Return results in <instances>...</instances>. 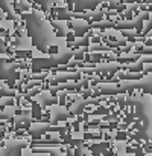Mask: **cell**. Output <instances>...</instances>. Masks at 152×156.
<instances>
[{
	"label": "cell",
	"instance_id": "obj_1",
	"mask_svg": "<svg viewBox=\"0 0 152 156\" xmlns=\"http://www.w3.org/2000/svg\"><path fill=\"white\" fill-rule=\"evenodd\" d=\"M70 2L79 5L81 8H93V6H96L100 2V0H70Z\"/></svg>",
	"mask_w": 152,
	"mask_h": 156
},
{
	"label": "cell",
	"instance_id": "obj_2",
	"mask_svg": "<svg viewBox=\"0 0 152 156\" xmlns=\"http://www.w3.org/2000/svg\"><path fill=\"white\" fill-rule=\"evenodd\" d=\"M71 25H73L76 34H79V35H81L82 32H85L88 28H91V25H87L85 21H71Z\"/></svg>",
	"mask_w": 152,
	"mask_h": 156
},
{
	"label": "cell",
	"instance_id": "obj_3",
	"mask_svg": "<svg viewBox=\"0 0 152 156\" xmlns=\"http://www.w3.org/2000/svg\"><path fill=\"white\" fill-rule=\"evenodd\" d=\"M79 77V72H73V74H59L53 78V81H61V80H74Z\"/></svg>",
	"mask_w": 152,
	"mask_h": 156
},
{
	"label": "cell",
	"instance_id": "obj_4",
	"mask_svg": "<svg viewBox=\"0 0 152 156\" xmlns=\"http://www.w3.org/2000/svg\"><path fill=\"white\" fill-rule=\"evenodd\" d=\"M55 2H56V0H40V3H43L46 9H49V8H50V5L55 3Z\"/></svg>",
	"mask_w": 152,
	"mask_h": 156
},
{
	"label": "cell",
	"instance_id": "obj_5",
	"mask_svg": "<svg viewBox=\"0 0 152 156\" xmlns=\"http://www.w3.org/2000/svg\"><path fill=\"white\" fill-rule=\"evenodd\" d=\"M138 61H140V63H150V61H152V55H147V57H138Z\"/></svg>",
	"mask_w": 152,
	"mask_h": 156
},
{
	"label": "cell",
	"instance_id": "obj_6",
	"mask_svg": "<svg viewBox=\"0 0 152 156\" xmlns=\"http://www.w3.org/2000/svg\"><path fill=\"white\" fill-rule=\"evenodd\" d=\"M147 38H150V40H152V32H150V34H149V37H147Z\"/></svg>",
	"mask_w": 152,
	"mask_h": 156
}]
</instances>
